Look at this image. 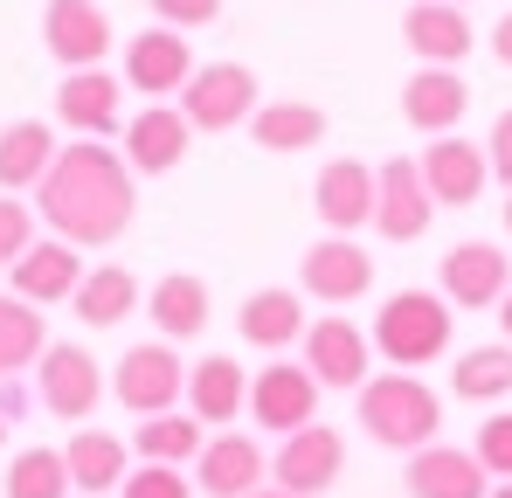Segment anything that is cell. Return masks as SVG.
Masks as SVG:
<instances>
[{
	"label": "cell",
	"instance_id": "1",
	"mask_svg": "<svg viewBox=\"0 0 512 498\" xmlns=\"http://www.w3.org/2000/svg\"><path fill=\"white\" fill-rule=\"evenodd\" d=\"M35 215L49 222V236L77 249H111L132 215H139V187L118 146H63L49 180L35 187Z\"/></svg>",
	"mask_w": 512,
	"mask_h": 498
},
{
	"label": "cell",
	"instance_id": "2",
	"mask_svg": "<svg viewBox=\"0 0 512 498\" xmlns=\"http://www.w3.org/2000/svg\"><path fill=\"white\" fill-rule=\"evenodd\" d=\"M360 429L381 443V450H429L436 443V429H443V402H436V388H429L423 374H374L367 388H360Z\"/></svg>",
	"mask_w": 512,
	"mask_h": 498
},
{
	"label": "cell",
	"instance_id": "3",
	"mask_svg": "<svg viewBox=\"0 0 512 498\" xmlns=\"http://www.w3.org/2000/svg\"><path fill=\"white\" fill-rule=\"evenodd\" d=\"M374 353L402 374H416L429 360L450 353V298L443 291H395L381 312H374Z\"/></svg>",
	"mask_w": 512,
	"mask_h": 498
},
{
	"label": "cell",
	"instance_id": "4",
	"mask_svg": "<svg viewBox=\"0 0 512 498\" xmlns=\"http://www.w3.org/2000/svg\"><path fill=\"white\" fill-rule=\"evenodd\" d=\"M180 111L194 132H236L256 118V70L250 63H201L187 90H180Z\"/></svg>",
	"mask_w": 512,
	"mask_h": 498
},
{
	"label": "cell",
	"instance_id": "5",
	"mask_svg": "<svg viewBox=\"0 0 512 498\" xmlns=\"http://www.w3.org/2000/svg\"><path fill=\"white\" fill-rule=\"evenodd\" d=\"M111 395L132 415H173V402L187 395V360L173 353V339H146V346H132L118 360Z\"/></svg>",
	"mask_w": 512,
	"mask_h": 498
},
{
	"label": "cell",
	"instance_id": "6",
	"mask_svg": "<svg viewBox=\"0 0 512 498\" xmlns=\"http://www.w3.org/2000/svg\"><path fill=\"white\" fill-rule=\"evenodd\" d=\"M250 422L270 436H298L305 422H319V381L305 360H270L250 374Z\"/></svg>",
	"mask_w": 512,
	"mask_h": 498
},
{
	"label": "cell",
	"instance_id": "7",
	"mask_svg": "<svg viewBox=\"0 0 512 498\" xmlns=\"http://www.w3.org/2000/svg\"><path fill=\"white\" fill-rule=\"evenodd\" d=\"M305 367H312V381L319 388H367L374 374V339L353 326V319H340V312H326V319H312L305 326Z\"/></svg>",
	"mask_w": 512,
	"mask_h": 498
},
{
	"label": "cell",
	"instance_id": "8",
	"mask_svg": "<svg viewBox=\"0 0 512 498\" xmlns=\"http://www.w3.org/2000/svg\"><path fill=\"white\" fill-rule=\"evenodd\" d=\"M201 63H194V49H187V35L180 28H146V35H132L125 42V90H139V97H153V104H167L187 90Z\"/></svg>",
	"mask_w": 512,
	"mask_h": 498
},
{
	"label": "cell",
	"instance_id": "9",
	"mask_svg": "<svg viewBox=\"0 0 512 498\" xmlns=\"http://www.w3.org/2000/svg\"><path fill=\"white\" fill-rule=\"evenodd\" d=\"M35 395H42V409L56 415V422H84V415L104 402V367L90 360L77 339H63V346L42 353V367H35Z\"/></svg>",
	"mask_w": 512,
	"mask_h": 498
},
{
	"label": "cell",
	"instance_id": "10",
	"mask_svg": "<svg viewBox=\"0 0 512 498\" xmlns=\"http://www.w3.org/2000/svg\"><path fill=\"white\" fill-rule=\"evenodd\" d=\"M340 471H346V443H340V429H326V422H305L298 436H284L277 443V464H270V478L298 498L333 492Z\"/></svg>",
	"mask_w": 512,
	"mask_h": 498
},
{
	"label": "cell",
	"instance_id": "11",
	"mask_svg": "<svg viewBox=\"0 0 512 498\" xmlns=\"http://www.w3.org/2000/svg\"><path fill=\"white\" fill-rule=\"evenodd\" d=\"M42 42L63 70H104L111 56V14L97 0H49L42 7Z\"/></svg>",
	"mask_w": 512,
	"mask_h": 498
},
{
	"label": "cell",
	"instance_id": "12",
	"mask_svg": "<svg viewBox=\"0 0 512 498\" xmlns=\"http://www.w3.org/2000/svg\"><path fill=\"white\" fill-rule=\"evenodd\" d=\"M298 284H305V298H319V305H353V298L374 291V256L353 243V236H326V243L305 249Z\"/></svg>",
	"mask_w": 512,
	"mask_h": 498
},
{
	"label": "cell",
	"instance_id": "13",
	"mask_svg": "<svg viewBox=\"0 0 512 498\" xmlns=\"http://www.w3.org/2000/svg\"><path fill=\"white\" fill-rule=\"evenodd\" d=\"M263 478H270L263 443H256V436H243V429L208 436V450L194 457V485H201L208 498H256V492H263Z\"/></svg>",
	"mask_w": 512,
	"mask_h": 498
},
{
	"label": "cell",
	"instance_id": "14",
	"mask_svg": "<svg viewBox=\"0 0 512 498\" xmlns=\"http://www.w3.org/2000/svg\"><path fill=\"white\" fill-rule=\"evenodd\" d=\"M423 187L436 208H471L478 194H485V180H492V160H485V146H471V139H429L423 146Z\"/></svg>",
	"mask_w": 512,
	"mask_h": 498
},
{
	"label": "cell",
	"instance_id": "15",
	"mask_svg": "<svg viewBox=\"0 0 512 498\" xmlns=\"http://www.w3.org/2000/svg\"><path fill=\"white\" fill-rule=\"evenodd\" d=\"M374 173H381L374 229H381L388 243H416V236H429L436 201H429V187H423V166H416V160H388V166H374Z\"/></svg>",
	"mask_w": 512,
	"mask_h": 498
},
{
	"label": "cell",
	"instance_id": "16",
	"mask_svg": "<svg viewBox=\"0 0 512 498\" xmlns=\"http://www.w3.org/2000/svg\"><path fill=\"white\" fill-rule=\"evenodd\" d=\"M512 291V256L499 243H457L443 256V298L464 305V312H485V305H506Z\"/></svg>",
	"mask_w": 512,
	"mask_h": 498
},
{
	"label": "cell",
	"instance_id": "17",
	"mask_svg": "<svg viewBox=\"0 0 512 498\" xmlns=\"http://www.w3.org/2000/svg\"><path fill=\"white\" fill-rule=\"evenodd\" d=\"M374 194H381V173L360 160H333L319 180H312V208L326 222V236H353L374 222Z\"/></svg>",
	"mask_w": 512,
	"mask_h": 498
},
{
	"label": "cell",
	"instance_id": "18",
	"mask_svg": "<svg viewBox=\"0 0 512 498\" xmlns=\"http://www.w3.org/2000/svg\"><path fill=\"white\" fill-rule=\"evenodd\" d=\"M402 42L423 56V70H457V63L478 49V28H471L464 7H450V0H416V7L402 14Z\"/></svg>",
	"mask_w": 512,
	"mask_h": 498
},
{
	"label": "cell",
	"instance_id": "19",
	"mask_svg": "<svg viewBox=\"0 0 512 498\" xmlns=\"http://www.w3.org/2000/svg\"><path fill=\"white\" fill-rule=\"evenodd\" d=\"M187 146H194V125H187V111L180 104H146L132 125H125V166L132 173H173V166L187 160Z\"/></svg>",
	"mask_w": 512,
	"mask_h": 498
},
{
	"label": "cell",
	"instance_id": "20",
	"mask_svg": "<svg viewBox=\"0 0 512 498\" xmlns=\"http://www.w3.org/2000/svg\"><path fill=\"white\" fill-rule=\"evenodd\" d=\"M118 104H125V83L111 70H70L56 83V118L77 139H111L118 132Z\"/></svg>",
	"mask_w": 512,
	"mask_h": 498
},
{
	"label": "cell",
	"instance_id": "21",
	"mask_svg": "<svg viewBox=\"0 0 512 498\" xmlns=\"http://www.w3.org/2000/svg\"><path fill=\"white\" fill-rule=\"evenodd\" d=\"M409 498H492V471L457 443H429L409 457Z\"/></svg>",
	"mask_w": 512,
	"mask_h": 498
},
{
	"label": "cell",
	"instance_id": "22",
	"mask_svg": "<svg viewBox=\"0 0 512 498\" xmlns=\"http://www.w3.org/2000/svg\"><path fill=\"white\" fill-rule=\"evenodd\" d=\"M7 277H14V298H28V305H63V298H77V284H84V256H77V243H63V236H42Z\"/></svg>",
	"mask_w": 512,
	"mask_h": 498
},
{
	"label": "cell",
	"instance_id": "23",
	"mask_svg": "<svg viewBox=\"0 0 512 498\" xmlns=\"http://www.w3.org/2000/svg\"><path fill=\"white\" fill-rule=\"evenodd\" d=\"M464 111H471V83L457 70H416L402 83V118L416 132H429V139H450L464 125Z\"/></svg>",
	"mask_w": 512,
	"mask_h": 498
},
{
	"label": "cell",
	"instance_id": "24",
	"mask_svg": "<svg viewBox=\"0 0 512 498\" xmlns=\"http://www.w3.org/2000/svg\"><path fill=\"white\" fill-rule=\"evenodd\" d=\"M56 132L42 125V118H14V125H0V194H35L42 180H49V166H56Z\"/></svg>",
	"mask_w": 512,
	"mask_h": 498
},
{
	"label": "cell",
	"instance_id": "25",
	"mask_svg": "<svg viewBox=\"0 0 512 498\" xmlns=\"http://www.w3.org/2000/svg\"><path fill=\"white\" fill-rule=\"evenodd\" d=\"M305 298L298 291H284V284H263V291H250L243 298V312H236V332L250 339V346H263V353H284V346H298L305 339Z\"/></svg>",
	"mask_w": 512,
	"mask_h": 498
},
{
	"label": "cell",
	"instance_id": "26",
	"mask_svg": "<svg viewBox=\"0 0 512 498\" xmlns=\"http://www.w3.org/2000/svg\"><path fill=\"white\" fill-rule=\"evenodd\" d=\"M243 409H250V374L229 353H208L187 367V415L194 422H236Z\"/></svg>",
	"mask_w": 512,
	"mask_h": 498
},
{
	"label": "cell",
	"instance_id": "27",
	"mask_svg": "<svg viewBox=\"0 0 512 498\" xmlns=\"http://www.w3.org/2000/svg\"><path fill=\"white\" fill-rule=\"evenodd\" d=\"M63 464H70V485L84 498H104V492H118V485L132 478L125 443H118L111 429H77V436L63 443Z\"/></svg>",
	"mask_w": 512,
	"mask_h": 498
},
{
	"label": "cell",
	"instance_id": "28",
	"mask_svg": "<svg viewBox=\"0 0 512 498\" xmlns=\"http://www.w3.org/2000/svg\"><path fill=\"white\" fill-rule=\"evenodd\" d=\"M250 139L263 153H312L326 139V111L305 104V97H277V104H256Z\"/></svg>",
	"mask_w": 512,
	"mask_h": 498
},
{
	"label": "cell",
	"instance_id": "29",
	"mask_svg": "<svg viewBox=\"0 0 512 498\" xmlns=\"http://www.w3.org/2000/svg\"><path fill=\"white\" fill-rule=\"evenodd\" d=\"M146 312H153L160 339H201V332H208V284L187 277V270H167V277L146 291Z\"/></svg>",
	"mask_w": 512,
	"mask_h": 498
},
{
	"label": "cell",
	"instance_id": "30",
	"mask_svg": "<svg viewBox=\"0 0 512 498\" xmlns=\"http://www.w3.org/2000/svg\"><path fill=\"white\" fill-rule=\"evenodd\" d=\"M77 319L84 326H118V319H132L139 312V277L125 270V263H97V270H84V284H77Z\"/></svg>",
	"mask_w": 512,
	"mask_h": 498
},
{
	"label": "cell",
	"instance_id": "31",
	"mask_svg": "<svg viewBox=\"0 0 512 498\" xmlns=\"http://www.w3.org/2000/svg\"><path fill=\"white\" fill-rule=\"evenodd\" d=\"M42 353H49V326H42V312H35L28 298L0 291V381H14L21 367H42Z\"/></svg>",
	"mask_w": 512,
	"mask_h": 498
},
{
	"label": "cell",
	"instance_id": "32",
	"mask_svg": "<svg viewBox=\"0 0 512 498\" xmlns=\"http://www.w3.org/2000/svg\"><path fill=\"white\" fill-rule=\"evenodd\" d=\"M132 450L146 457V464H194L201 450H208V429L194 422V415H146L139 429H132Z\"/></svg>",
	"mask_w": 512,
	"mask_h": 498
},
{
	"label": "cell",
	"instance_id": "33",
	"mask_svg": "<svg viewBox=\"0 0 512 498\" xmlns=\"http://www.w3.org/2000/svg\"><path fill=\"white\" fill-rule=\"evenodd\" d=\"M450 388H457V402H506L512 395V346H471V353H457Z\"/></svg>",
	"mask_w": 512,
	"mask_h": 498
},
{
	"label": "cell",
	"instance_id": "34",
	"mask_svg": "<svg viewBox=\"0 0 512 498\" xmlns=\"http://www.w3.org/2000/svg\"><path fill=\"white\" fill-rule=\"evenodd\" d=\"M7 498H70V464H63V450H21L14 464H7Z\"/></svg>",
	"mask_w": 512,
	"mask_h": 498
},
{
	"label": "cell",
	"instance_id": "35",
	"mask_svg": "<svg viewBox=\"0 0 512 498\" xmlns=\"http://www.w3.org/2000/svg\"><path fill=\"white\" fill-rule=\"evenodd\" d=\"M35 243H42V236H35V208L14 201V194H0V270H14Z\"/></svg>",
	"mask_w": 512,
	"mask_h": 498
},
{
	"label": "cell",
	"instance_id": "36",
	"mask_svg": "<svg viewBox=\"0 0 512 498\" xmlns=\"http://www.w3.org/2000/svg\"><path fill=\"white\" fill-rule=\"evenodd\" d=\"M471 457L492 471V478H506L512 485V409H492L478 422V443H471Z\"/></svg>",
	"mask_w": 512,
	"mask_h": 498
},
{
	"label": "cell",
	"instance_id": "37",
	"mask_svg": "<svg viewBox=\"0 0 512 498\" xmlns=\"http://www.w3.org/2000/svg\"><path fill=\"white\" fill-rule=\"evenodd\" d=\"M118 498H194V485H187L180 464H139V471L118 485Z\"/></svg>",
	"mask_w": 512,
	"mask_h": 498
},
{
	"label": "cell",
	"instance_id": "38",
	"mask_svg": "<svg viewBox=\"0 0 512 498\" xmlns=\"http://www.w3.org/2000/svg\"><path fill=\"white\" fill-rule=\"evenodd\" d=\"M153 21L160 28H208V21H222V0H153Z\"/></svg>",
	"mask_w": 512,
	"mask_h": 498
},
{
	"label": "cell",
	"instance_id": "39",
	"mask_svg": "<svg viewBox=\"0 0 512 498\" xmlns=\"http://www.w3.org/2000/svg\"><path fill=\"white\" fill-rule=\"evenodd\" d=\"M485 160H492V180L512 194V111H499V125H492V139H485Z\"/></svg>",
	"mask_w": 512,
	"mask_h": 498
},
{
	"label": "cell",
	"instance_id": "40",
	"mask_svg": "<svg viewBox=\"0 0 512 498\" xmlns=\"http://www.w3.org/2000/svg\"><path fill=\"white\" fill-rule=\"evenodd\" d=\"M21 409H28V388L21 381H0V422H14Z\"/></svg>",
	"mask_w": 512,
	"mask_h": 498
},
{
	"label": "cell",
	"instance_id": "41",
	"mask_svg": "<svg viewBox=\"0 0 512 498\" xmlns=\"http://www.w3.org/2000/svg\"><path fill=\"white\" fill-rule=\"evenodd\" d=\"M492 56L512 70V14H499V28H492Z\"/></svg>",
	"mask_w": 512,
	"mask_h": 498
},
{
	"label": "cell",
	"instance_id": "42",
	"mask_svg": "<svg viewBox=\"0 0 512 498\" xmlns=\"http://www.w3.org/2000/svg\"><path fill=\"white\" fill-rule=\"evenodd\" d=\"M499 326H506V346H512V291H506V305H499Z\"/></svg>",
	"mask_w": 512,
	"mask_h": 498
},
{
	"label": "cell",
	"instance_id": "43",
	"mask_svg": "<svg viewBox=\"0 0 512 498\" xmlns=\"http://www.w3.org/2000/svg\"><path fill=\"white\" fill-rule=\"evenodd\" d=\"M256 498H298V492H284V485H263V492H256Z\"/></svg>",
	"mask_w": 512,
	"mask_h": 498
},
{
	"label": "cell",
	"instance_id": "44",
	"mask_svg": "<svg viewBox=\"0 0 512 498\" xmlns=\"http://www.w3.org/2000/svg\"><path fill=\"white\" fill-rule=\"evenodd\" d=\"M492 498H512V485H492Z\"/></svg>",
	"mask_w": 512,
	"mask_h": 498
},
{
	"label": "cell",
	"instance_id": "45",
	"mask_svg": "<svg viewBox=\"0 0 512 498\" xmlns=\"http://www.w3.org/2000/svg\"><path fill=\"white\" fill-rule=\"evenodd\" d=\"M506 236H512V194H506Z\"/></svg>",
	"mask_w": 512,
	"mask_h": 498
},
{
	"label": "cell",
	"instance_id": "46",
	"mask_svg": "<svg viewBox=\"0 0 512 498\" xmlns=\"http://www.w3.org/2000/svg\"><path fill=\"white\" fill-rule=\"evenodd\" d=\"M0 443H7V422H0Z\"/></svg>",
	"mask_w": 512,
	"mask_h": 498
},
{
	"label": "cell",
	"instance_id": "47",
	"mask_svg": "<svg viewBox=\"0 0 512 498\" xmlns=\"http://www.w3.org/2000/svg\"><path fill=\"white\" fill-rule=\"evenodd\" d=\"M450 7H471V0H450Z\"/></svg>",
	"mask_w": 512,
	"mask_h": 498
}]
</instances>
